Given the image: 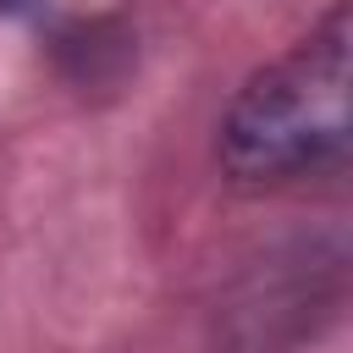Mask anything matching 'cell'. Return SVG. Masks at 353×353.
<instances>
[{
    "instance_id": "7a4b0ae2",
    "label": "cell",
    "mask_w": 353,
    "mask_h": 353,
    "mask_svg": "<svg viewBox=\"0 0 353 353\" xmlns=\"http://www.w3.org/2000/svg\"><path fill=\"white\" fill-rule=\"evenodd\" d=\"M17 6H28V0H0V17H6V11H17Z\"/></svg>"
},
{
    "instance_id": "6da1fadb",
    "label": "cell",
    "mask_w": 353,
    "mask_h": 353,
    "mask_svg": "<svg viewBox=\"0 0 353 353\" xmlns=\"http://www.w3.org/2000/svg\"><path fill=\"white\" fill-rule=\"evenodd\" d=\"M347 55H353V22L347 0H336L298 44H287L232 94L221 116V165L254 188L342 171L353 138Z\"/></svg>"
}]
</instances>
